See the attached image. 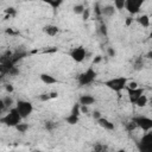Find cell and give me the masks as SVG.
<instances>
[{"label": "cell", "mask_w": 152, "mask_h": 152, "mask_svg": "<svg viewBox=\"0 0 152 152\" xmlns=\"http://www.w3.org/2000/svg\"><path fill=\"white\" fill-rule=\"evenodd\" d=\"M21 120L23 119L20 118L19 113L17 112V109L14 107L11 108V109H8V112L4 116L0 118V122L4 124V125H6V126H8V127H15L18 124L21 122Z\"/></svg>", "instance_id": "6da1fadb"}, {"label": "cell", "mask_w": 152, "mask_h": 152, "mask_svg": "<svg viewBox=\"0 0 152 152\" xmlns=\"http://www.w3.org/2000/svg\"><path fill=\"white\" fill-rule=\"evenodd\" d=\"M127 78L124 77V76H120V77H113L110 80H107L104 81V86L107 88H109L110 90L115 91V93H120L121 90L126 89V86H127Z\"/></svg>", "instance_id": "7a4b0ae2"}, {"label": "cell", "mask_w": 152, "mask_h": 152, "mask_svg": "<svg viewBox=\"0 0 152 152\" xmlns=\"http://www.w3.org/2000/svg\"><path fill=\"white\" fill-rule=\"evenodd\" d=\"M14 108L17 109V112L19 113L21 119L28 118L33 112V104L30 101H26V100H18L15 102Z\"/></svg>", "instance_id": "3957f363"}, {"label": "cell", "mask_w": 152, "mask_h": 152, "mask_svg": "<svg viewBox=\"0 0 152 152\" xmlns=\"http://www.w3.org/2000/svg\"><path fill=\"white\" fill-rule=\"evenodd\" d=\"M96 71L93 68H88L86 71H83L78 77H77V82L80 86H89L91 84L95 78H96Z\"/></svg>", "instance_id": "277c9868"}, {"label": "cell", "mask_w": 152, "mask_h": 152, "mask_svg": "<svg viewBox=\"0 0 152 152\" xmlns=\"http://www.w3.org/2000/svg\"><path fill=\"white\" fill-rule=\"evenodd\" d=\"M132 121L135 124L137 128H140L142 132H148L152 129V119L145 115H139V116H134L132 119Z\"/></svg>", "instance_id": "5b68a950"}, {"label": "cell", "mask_w": 152, "mask_h": 152, "mask_svg": "<svg viewBox=\"0 0 152 152\" xmlns=\"http://www.w3.org/2000/svg\"><path fill=\"white\" fill-rule=\"evenodd\" d=\"M138 148L140 152H152V132H146L138 142Z\"/></svg>", "instance_id": "8992f818"}, {"label": "cell", "mask_w": 152, "mask_h": 152, "mask_svg": "<svg viewBox=\"0 0 152 152\" xmlns=\"http://www.w3.org/2000/svg\"><path fill=\"white\" fill-rule=\"evenodd\" d=\"M70 57L76 62V63H82L86 57H87V50L86 48L83 46H77V48H74L71 51H70Z\"/></svg>", "instance_id": "52a82bcc"}, {"label": "cell", "mask_w": 152, "mask_h": 152, "mask_svg": "<svg viewBox=\"0 0 152 152\" xmlns=\"http://www.w3.org/2000/svg\"><path fill=\"white\" fill-rule=\"evenodd\" d=\"M144 0H125V8L131 14H137L140 11V7L142 6Z\"/></svg>", "instance_id": "ba28073f"}, {"label": "cell", "mask_w": 152, "mask_h": 152, "mask_svg": "<svg viewBox=\"0 0 152 152\" xmlns=\"http://www.w3.org/2000/svg\"><path fill=\"white\" fill-rule=\"evenodd\" d=\"M126 89H127L128 100H129L131 103H134V102L144 94V88H140V87H138V88H135V89H128V88H126Z\"/></svg>", "instance_id": "9c48e42d"}, {"label": "cell", "mask_w": 152, "mask_h": 152, "mask_svg": "<svg viewBox=\"0 0 152 152\" xmlns=\"http://www.w3.org/2000/svg\"><path fill=\"white\" fill-rule=\"evenodd\" d=\"M95 97L94 96H91V95H89V94H84V95H81L80 96V99H78V103L81 104V106H90V104H93V103H95Z\"/></svg>", "instance_id": "30bf717a"}, {"label": "cell", "mask_w": 152, "mask_h": 152, "mask_svg": "<svg viewBox=\"0 0 152 152\" xmlns=\"http://www.w3.org/2000/svg\"><path fill=\"white\" fill-rule=\"evenodd\" d=\"M97 124H99L100 127L104 128L106 131H113V129H114V124H113L112 121H109L108 119H106V118H102V116H101V118L97 120Z\"/></svg>", "instance_id": "8fae6325"}, {"label": "cell", "mask_w": 152, "mask_h": 152, "mask_svg": "<svg viewBox=\"0 0 152 152\" xmlns=\"http://www.w3.org/2000/svg\"><path fill=\"white\" fill-rule=\"evenodd\" d=\"M43 31L48 34V36H50V37H55L58 32H59V27L57 26V25H53V24H49V25H46V26H44V28H43Z\"/></svg>", "instance_id": "7c38bea8"}, {"label": "cell", "mask_w": 152, "mask_h": 152, "mask_svg": "<svg viewBox=\"0 0 152 152\" xmlns=\"http://www.w3.org/2000/svg\"><path fill=\"white\" fill-rule=\"evenodd\" d=\"M116 10L114 8L113 5H106L103 7H101V15L103 17H113L115 14Z\"/></svg>", "instance_id": "4fadbf2b"}, {"label": "cell", "mask_w": 152, "mask_h": 152, "mask_svg": "<svg viewBox=\"0 0 152 152\" xmlns=\"http://www.w3.org/2000/svg\"><path fill=\"white\" fill-rule=\"evenodd\" d=\"M39 78H40V81H42L43 83H45V84H48V86H50V84H55V83H58V80H57V78H55L53 76L49 75V74H40Z\"/></svg>", "instance_id": "5bb4252c"}, {"label": "cell", "mask_w": 152, "mask_h": 152, "mask_svg": "<svg viewBox=\"0 0 152 152\" xmlns=\"http://www.w3.org/2000/svg\"><path fill=\"white\" fill-rule=\"evenodd\" d=\"M137 21L142 26V27H148L150 26V17L147 14H142L139 18H137Z\"/></svg>", "instance_id": "9a60e30c"}, {"label": "cell", "mask_w": 152, "mask_h": 152, "mask_svg": "<svg viewBox=\"0 0 152 152\" xmlns=\"http://www.w3.org/2000/svg\"><path fill=\"white\" fill-rule=\"evenodd\" d=\"M147 102H148V99H147V96L146 95H141L135 102H134V104H137L138 107H140V108H142V107H145L146 104H147Z\"/></svg>", "instance_id": "2e32d148"}, {"label": "cell", "mask_w": 152, "mask_h": 152, "mask_svg": "<svg viewBox=\"0 0 152 152\" xmlns=\"http://www.w3.org/2000/svg\"><path fill=\"white\" fill-rule=\"evenodd\" d=\"M2 101H4V104H5V107H6V109L8 110V109H11V108H13V104H14V100L10 96V95H7V96H5L4 99H2Z\"/></svg>", "instance_id": "e0dca14e"}, {"label": "cell", "mask_w": 152, "mask_h": 152, "mask_svg": "<svg viewBox=\"0 0 152 152\" xmlns=\"http://www.w3.org/2000/svg\"><path fill=\"white\" fill-rule=\"evenodd\" d=\"M94 152H108V146L102 142H96L94 145Z\"/></svg>", "instance_id": "ac0fdd59"}, {"label": "cell", "mask_w": 152, "mask_h": 152, "mask_svg": "<svg viewBox=\"0 0 152 152\" xmlns=\"http://www.w3.org/2000/svg\"><path fill=\"white\" fill-rule=\"evenodd\" d=\"M142 68H144V59H142V57H138L133 63V69L134 70H141Z\"/></svg>", "instance_id": "d6986e66"}, {"label": "cell", "mask_w": 152, "mask_h": 152, "mask_svg": "<svg viewBox=\"0 0 152 152\" xmlns=\"http://www.w3.org/2000/svg\"><path fill=\"white\" fill-rule=\"evenodd\" d=\"M65 121H66L69 125H76V124H78V121H80V116L69 114V115L65 118Z\"/></svg>", "instance_id": "ffe728a7"}, {"label": "cell", "mask_w": 152, "mask_h": 152, "mask_svg": "<svg viewBox=\"0 0 152 152\" xmlns=\"http://www.w3.org/2000/svg\"><path fill=\"white\" fill-rule=\"evenodd\" d=\"M28 128H30L28 124H25V122H20V124H18V125L15 126V129H17L19 133H26V132L28 131Z\"/></svg>", "instance_id": "44dd1931"}, {"label": "cell", "mask_w": 152, "mask_h": 152, "mask_svg": "<svg viewBox=\"0 0 152 152\" xmlns=\"http://www.w3.org/2000/svg\"><path fill=\"white\" fill-rule=\"evenodd\" d=\"M84 8H86V7H84L83 4H77V5H75V6L72 7V11H74L75 14H80V15H82Z\"/></svg>", "instance_id": "7402d4cb"}, {"label": "cell", "mask_w": 152, "mask_h": 152, "mask_svg": "<svg viewBox=\"0 0 152 152\" xmlns=\"http://www.w3.org/2000/svg\"><path fill=\"white\" fill-rule=\"evenodd\" d=\"M113 6L115 10H124L125 8V0H115Z\"/></svg>", "instance_id": "603a6c76"}, {"label": "cell", "mask_w": 152, "mask_h": 152, "mask_svg": "<svg viewBox=\"0 0 152 152\" xmlns=\"http://www.w3.org/2000/svg\"><path fill=\"white\" fill-rule=\"evenodd\" d=\"M70 114H72V115H76V116H80V114H81V113H80V103H75V104L72 106Z\"/></svg>", "instance_id": "cb8c5ba5"}, {"label": "cell", "mask_w": 152, "mask_h": 152, "mask_svg": "<svg viewBox=\"0 0 152 152\" xmlns=\"http://www.w3.org/2000/svg\"><path fill=\"white\" fill-rule=\"evenodd\" d=\"M5 13L7 14V17H6V18H8V17H13V15H15L17 11H15L13 7H8V8H6V10H5Z\"/></svg>", "instance_id": "d4e9b609"}, {"label": "cell", "mask_w": 152, "mask_h": 152, "mask_svg": "<svg viewBox=\"0 0 152 152\" xmlns=\"http://www.w3.org/2000/svg\"><path fill=\"white\" fill-rule=\"evenodd\" d=\"M48 4H49L50 6H52V8H53V10H56V8H58V7H59V5L62 4V1H56V0H49V1H48Z\"/></svg>", "instance_id": "484cf974"}, {"label": "cell", "mask_w": 152, "mask_h": 152, "mask_svg": "<svg viewBox=\"0 0 152 152\" xmlns=\"http://www.w3.org/2000/svg\"><path fill=\"white\" fill-rule=\"evenodd\" d=\"M19 74V69L14 65V66H12L11 69H10V71L7 72V75H10V76H17Z\"/></svg>", "instance_id": "4316f807"}, {"label": "cell", "mask_w": 152, "mask_h": 152, "mask_svg": "<svg viewBox=\"0 0 152 152\" xmlns=\"http://www.w3.org/2000/svg\"><path fill=\"white\" fill-rule=\"evenodd\" d=\"M45 128H46L48 131H52V129L56 128V124L52 122V121H46V122H45Z\"/></svg>", "instance_id": "83f0119b"}, {"label": "cell", "mask_w": 152, "mask_h": 152, "mask_svg": "<svg viewBox=\"0 0 152 152\" xmlns=\"http://www.w3.org/2000/svg\"><path fill=\"white\" fill-rule=\"evenodd\" d=\"M89 17H90V10L89 8H84V11L82 13V19L86 21V20L89 19Z\"/></svg>", "instance_id": "f1b7e54d"}, {"label": "cell", "mask_w": 152, "mask_h": 152, "mask_svg": "<svg viewBox=\"0 0 152 152\" xmlns=\"http://www.w3.org/2000/svg\"><path fill=\"white\" fill-rule=\"evenodd\" d=\"M138 87H139V84H138V82H135V81L127 82V86H126V88H128V89H135V88H138Z\"/></svg>", "instance_id": "f546056e"}, {"label": "cell", "mask_w": 152, "mask_h": 152, "mask_svg": "<svg viewBox=\"0 0 152 152\" xmlns=\"http://www.w3.org/2000/svg\"><path fill=\"white\" fill-rule=\"evenodd\" d=\"M126 128H127V131H129V132H132V131H134V129L137 128V126H135V124H134L133 121H131V122H128V124H126Z\"/></svg>", "instance_id": "4dcf8cb0"}, {"label": "cell", "mask_w": 152, "mask_h": 152, "mask_svg": "<svg viewBox=\"0 0 152 152\" xmlns=\"http://www.w3.org/2000/svg\"><path fill=\"white\" fill-rule=\"evenodd\" d=\"M39 100H40V101H48V100H50L49 93H44V94L39 95Z\"/></svg>", "instance_id": "1f68e13d"}, {"label": "cell", "mask_w": 152, "mask_h": 152, "mask_svg": "<svg viewBox=\"0 0 152 152\" xmlns=\"http://www.w3.org/2000/svg\"><path fill=\"white\" fill-rule=\"evenodd\" d=\"M100 31H101V33H102L103 36H107V26H106V24H101Z\"/></svg>", "instance_id": "d6a6232c"}, {"label": "cell", "mask_w": 152, "mask_h": 152, "mask_svg": "<svg viewBox=\"0 0 152 152\" xmlns=\"http://www.w3.org/2000/svg\"><path fill=\"white\" fill-rule=\"evenodd\" d=\"M107 53H108L109 57H114L116 52H115V50H114L113 48H108V49H107Z\"/></svg>", "instance_id": "836d02e7"}, {"label": "cell", "mask_w": 152, "mask_h": 152, "mask_svg": "<svg viewBox=\"0 0 152 152\" xmlns=\"http://www.w3.org/2000/svg\"><path fill=\"white\" fill-rule=\"evenodd\" d=\"M7 109H6V107H5V104H4V101H2V99H0V115L4 113V112H6Z\"/></svg>", "instance_id": "e575fe53"}, {"label": "cell", "mask_w": 152, "mask_h": 152, "mask_svg": "<svg viewBox=\"0 0 152 152\" xmlns=\"http://www.w3.org/2000/svg\"><path fill=\"white\" fill-rule=\"evenodd\" d=\"M93 118H94V119L97 121V120L101 118V113H100L99 110H94V112H93Z\"/></svg>", "instance_id": "d590c367"}, {"label": "cell", "mask_w": 152, "mask_h": 152, "mask_svg": "<svg viewBox=\"0 0 152 152\" xmlns=\"http://www.w3.org/2000/svg\"><path fill=\"white\" fill-rule=\"evenodd\" d=\"M5 89H6L7 93H12V91L14 90V88H13L12 84H5Z\"/></svg>", "instance_id": "8d00e7d4"}, {"label": "cell", "mask_w": 152, "mask_h": 152, "mask_svg": "<svg viewBox=\"0 0 152 152\" xmlns=\"http://www.w3.org/2000/svg\"><path fill=\"white\" fill-rule=\"evenodd\" d=\"M80 113H88V107L80 104Z\"/></svg>", "instance_id": "74e56055"}, {"label": "cell", "mask_w": 152, "mask_h": 152, "mask_svg": "<svg viewBox=\"0 0 152 152\" xmlns=\"http://www.w3.org/2000/svg\"><path fill=\"white\" fill-rule=\"evenodd\" d=\"M101 59H102V57H101V56H96V57L94 58V64L100 63V62H101Z\"/></svg>", "instance_id": "f35d334b"}, {"label": "cell", "mask_w": 152, "mask_h": 152, "mask_svg": "<svg viewBox=\"0 0 152 152\" xmlns=\"http://www.w3.org/2000/svg\"><path fill=\"white\" fill-rule=\"evenodd\" d=\"M49 96H50V99H55V97H57V96H58V93H56V91L49 93Z\"/></svg>", "instance_id": "ab89813d"}, {"label": "cell", "mask_w": 152, "mask_h": 152, "mask_svg": "<svg viewBox=\"0 0 152 152\" xmlns=\"http://www.w3.org/2000/svg\"><path fill=\"white\" fill-rule=\"evenodd\" d=\"M132 21H133V19H132V18H127V20H126V25H129Z\"/></svg>", "instance_id": "60d3db41"}, {"label": "cell", "mask_w": 152, "mask_h": 152, "mask_svg": "<svg viewBox=\"0 0 152 152\" xmlns=\"http://www.w3.org/2000/svg\"><path fill=\"white\" fill-rule=\"evenodd\" d=\"M115 152H126V150H125V148H120V150H118V151H115Z\"/></svg>", "instance_id": "b9f144b4"}, {"label": "cell", "mask_w": 152, "mask_h": 152, "mask_svg": "<svg viewBox=\"0 0 152 152\" xmlns=\"http://www.w3.org/2000/svg\"><path fill=\"white\" fill-rule=\"evenodd\" d=\"M151 56H152V52H151V51H150V52H148V53H147V58H151Z\"/></svg>", "instance_id": "7bdbcfd3"}, {"label": "cell", "mask_w": 152, "mask_h": 152, "mask_svg": "<svg viewBox=\"0 0 152 152\" xmlns=\"http://www.w3.org/2000/svg\"><path fill=\"white\" fill-rule=\"evenodd\" d=\"M34 152H42V151H34Z\"/></svg>", "instance_id": "ee69618b"}, {"label": "cell", "mask_w": 152, "mask_h": 152, "mask_svg": "<svg viewBox=\"0 0 152 152\" xmlns=\"http://www.w3.org/2000/svg\"><path fill=\"white\" fill-rule=\"evenodd\" d=\"M10 152H17V151H10Z\"/></svg>", "instance_id": "f6af8a7d"}]
</instances>
